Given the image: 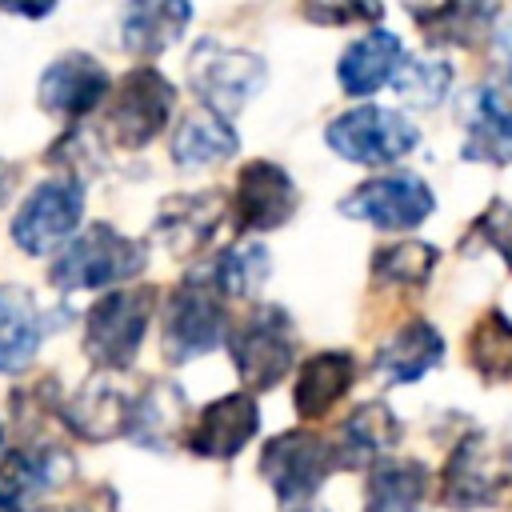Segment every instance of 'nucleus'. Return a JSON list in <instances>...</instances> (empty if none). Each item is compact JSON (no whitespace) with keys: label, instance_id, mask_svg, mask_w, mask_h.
Returning <instances> with one entry per match:
<instances>
[{"label":"nucleus","instance_id":"nucleus-2","mask_svg":"<svg viewBox=\"0 0 512 512\" xmlns=\"http://www.w3.org/2000/svg\"><path fill=\"white\" fill-rule=\"evenodd\" d=\"M156 304H160V292L148 284L108 288L84 316V356L100 372H124L144 344Z\"/></svg>","mask_w":512,"mask_h":512},{"label":"nucleus","instance_id":"nucleus-10","mask_svg":"<svg viewBox=\"0 0 512 512\" xmlns=\"http://www.w3.org/2000/svg\"><path fill=\"white\" fill-rule=\"evenodd\" d=\"M84 216V188L72 176H52L44 184H36L24 204L12 216V240L20 252L28 256H48L56 252Z\"/></svg>","mask_w":512,"mask_h":512},{"label":"nucleus","instance_id":"nucleus-14","mask_svg":"<svg viewBox=\"0 0 512 512\" xmlns=\"http://www.w3.org/2000/svg\"><path fill=\"white\" fill-rule=\"evenodd\" d=\"M224 212H228V196L220 188H204V192H176L168 196L160 208H156V224H152V236L180 260L196 256L212 236L216 228L224 224Z\"/></svg>","mask_w":512,"mask_h":512},{"label":"nucleus","instance_id":"nucleus-27","mask_svg":"<svg viewBox=\"0 0 512 512\" xmlns=\"http://www.w3.org/2000/svg\"><path fill=\"white\" fill-rule=\"evenodd\" d=\"M184 392L168 380H152L140 396H132V420H128V436L140 444H168L180 424H184Z\"/></svg>","mask_w":512,"mask_h":512},{"label":"nucleus","instance_id":"nucleus-4","mask_svg":"<svg viewBox=\"0 0 512 512\" xmlns=\"http://www.w3.org/2000/svg\"><path fill=\"white\" fill-rule=\"evenodd\" d=\"M224 344L236 364V376L252 392L276 388L296 360V328L280 304H256L248 316L228 324Z\"/></svg>","mask_w":512,"mask_h":512},{"label":"nucleus","instance_id":"nucleus-17","mask_svg":"<svg viewBox=\"0 0 512 512\" xmlns=\"http://www.w3.org/2000/svg\"><path fill=\"white\" fill-rule=\"evenodd\" d=\"M440 360H444V336H440L428 320L412 316V320H404V324L376 348L372 372H376L384 384H412V380H420L424 372H432Z\"/></svg>","mask_w":512,"mask_h":512},{"label":"nucleus","instance_id":"nucleus-1","mask_svg":"<svg viewBox=\"0 0 512 512\" xmlns=\"http://www.w3.org/2000/svg\"><path fill=\"white\" fill-rule=\"evenodd\" d=\"M144 264L148 248L140 240L116 232L112 224H92L64 244V252L48 268V280L60 292H100L140 276Z\"/></svg>","mask_w":512,"mask_h":512},{"label":"nucleus","instance_id":"nucleus-32","mask_svg":"<svg viewBox=\"0 0 512 512\" xmlns=\"http://www.w3.org/2000/svg\"><path fill=\"white\" fill-rule=\"evenodd\" d=\"M300 16L308 24H324V28L376 24L384 16V0H300Z\"/></svg>","mask_w":512,"mask_h":512},{"label":"nucleus","instance_id":"nucleus-12","mask_svg":"<svg viewBox=\"0 0 512 512\" xmlns=\"http://www.w3.org/2000/svg\"><path fill=\"white\" fill-rule=\"evenodd\" d=\"M296 184L276 160H248L232 188V220L240 232H272L296 212Z\"/></svg>","mask_w":512,"mask_h":512},{"label":"nucleus","instance_id":"nucleus-22","mask_svg":"<svg viewBox=\"0 0 512 512\" xmlns=\"http://www.w3.org/2000/svg\"><path fill=\"white\" fill-rule=\"evenodd\" d=\"M460 152L476 164H512V100L500 88H480L472 96Z\"/></svg>","mask_w":512,"mask_h":512},{"label":"nucleus","instance_id":"nucleus-31","mask_svg":"<svg viewBox=\"0 0 512 512\" xmlns=\"http://www.w3.org/2000/svg\"><path fill=\"white\" fill-rule=\"evenodd\" d=\"M448 84L452 68L444 60H400L392 72V88L416 108H436L448 96Z\"/></svg>","mask_w":512,"mask_h":512},{"label":"nucleus","instance_id":"nucleus-40","mask_svg":"<svg viewBox=\"0 0 512 512\" xmlns=\"http://www.w3.org/2000/svg\"><path fill=\"white\" fill-rule=\"evenodd\" d=\"M0 432H4V428H0Z\"/></svg>","mask_w":512,"mask_h":512},{"label":"nucleus","instance_id":"nucleus-7","mask_svg":"<svg viewBox=\"0 0 512 512\" xmlns=\"http://www.w3.org/2000/svg\"><path fill=\"white\" fill-rule=\"evenodd\" d=\"M104 136L116 148H144L152 144L172 108H176V88L156 72V68H132L128 76H120L116 88H108L104 96Z\"/></svg>","mask_w":512,"mask_h":512},{"label":"nucleus","instance_id":"nucleus-28","mask_svg":"<svg viewBox=\"0 0 512 512\" xmlns=\"http://www.w3.org/2000/svg\"><path fill=\"white\" fill-rule=\"evenodd\" d=\"M464 352H468V364L480 380H488V384L512 380V320L500 308H488L472 324Z\"/></svg>","mask_w":512,"mask_h":512},{"label":"nucleus","instance_id":"nucleus-37","mask_svg":"<svg viewBox=\"0 0 512 512\" xmlns=\"http://www.w3.org/2000/svg\"><path fill=\"white\" fill-rule=\"evenodd\" d=\"M504 52H508V64H512V24H508V32H504Z\"/></svg>","mask_w":512,"mask_h":512},{"label":"nucleus","instance_id":"nucleus-34","mask_svg":"<svg viewBox=\"0 0 512 512\" xmlns=\"http://www.w3.org/2000/svg\"><path fill=\"white\" fill-rule=\"evenodd\" d=\"M0 8L12 16H24V20H40L56 8V0H0Z\"/></svg>","mask_w":512,"mask_h":512},{"label":"nucleus","instance_id":"nucleus-39","mask_svg":"<svg viewBox=\"0 0 512 512\" xmlns=\"http://www.w3.org/2000/svg\"><path fill=\"white\" fill-rule=\"evenodd\" d=\"M300 512H324V508H300Z\"/></svg>","mask_w":512,"mask_h":512},{"label":"nucleus","instance_id":"nucleus-18","mask_svg":"<svg viewBox=\"0 0 512 512\" xmlns=\"http://www.w3.org/2000/svg\"><path fill=\"white\" fill-rule=\"evenodd\" d=\"M396 440H400V420L384 400L360 404L332 432L340 468H372L376 460H384L396 448Z\"/></svg>","mask_w":512,"mask_h":512},{"label":"nucleus","instance_id":"nucleus-24","mask_svg":"<svg viewBox=\"0 0 512 512\" xmlns=\"http://www.w3.org/2000/svg\"><path fill=\"white\" fill-rule=\"evenodd\" d=\"M240 148V136L232 124L208 108L184 112L176 132H172V160L176 168H212L220 160H232Z\"/></svg>","mask_w":512,"mask_h":512},{"label":"nucleus","instance_id":"nucleus-19","mask_svg":"<svg viewBox=\"0 0 512 512\" xmlns=\"http://www.w3.org/2000/svg\"><path fill=\"white\" fill-rule=\"evenodd\" d=\"M356 380V356L352 352H340V348H328V352H316L300 364L296 372V384H292V404H296V416L300 420H320L328 416L352 388Z\"/></svg>","mask_w":512,"mask_h":512},{"label":"nucleus","instance_id":"nucleus-16","mask_svg":"<svg viewBox=\"0 0 512 512\" xmlns=\"http://www.w3.org/2000/svg\"><path fill=\"white\" fill-rule=\"evenodd\" d=\"M64 424L88 440V444H104L116 436H128V420H132V392H124L112 372L92 376L88 384H80V392L64 404Z\"/></svg>","mask_w":512,"mask_h":512},{"label":"nucleus","instance_id":"nucleus-35","mask_svg":"<svg viewBox=\"0 0 512 512\" xmlns=\"http://www.w3.org/2000/svg\"><path fill=\"white\" fill-rule=\"evenodd\" d=\"M8 184H12V172H8V164H0V204L8 196Z\"/></svg>","mask_w":512,"mask_h":512},{"label":"nucleus","instance_id":"nucleus-25","mask_svg":"<svg viewBox=\"0 0 512 512\" xmlns=\"http://www.w3.org/2000/svg\"><path fill=\"white\" fill-rule=\"evenodd\" d=\"M40 316L28 288L4 284L0 288V372H20L40 352Z\"/></svg>","mask_w":512,"mask_h":512},{"label":"nucleus","instance_id":"nucleus-11","mask_svg":"<svg viewBox=\"0 0 512 512\" xmlns=\"http://www.w3.org/2000/svg\"><path fill=\"white\" fill-rule=\"evenodd\" d=\"M436 208L432 188L412 176V172H388V176H372L364 184H356L344 200L340 212L352 220H364L380 232H408L416 224H424Z\"/></svg>","mask_w":512,"mask_h":512},{"label":"nucleus","instance_id":"nucleus-23","mask_svg":"<svg viewBox=\"0 0 512 512\" xmlns=\"http://www.w3.org/2000/svg\"><path fill=\"white\" fill-rule=\"evenodd\" d=\"M400 60H404L400 36L384 32V28H372L368 36H360L356 44L344 48V56L336 64V80L348 96H372L376 88H384L392 80Z\"/></svg>","mask_w":512,"mask_h":512},{"label":"nucleus","instance_id":"nucleus-9","mask_svg":"<svg viewBox=\"0 0 512 512\" xmlns=\"http://www.w3.org/2000/svg\"><path fill=\"white\" fill-rule=\"evenodd\" d=\"M324 140L336 156H344L348 164H364V168H380V164H396L404 160L416 144L420 132L404 112L392 108H376V104H360L340 112L328 128Z\"/></svg>","mask_w":512,"mask_h":512},{"label":"nucleus","instance_id":"nucleus-33","mask_svg":"<svg viewBox=\"0 0 512 512\" xmlns=\"http://www.w3.org/2000/svg\"><path fill=\"white\" fill-rule=\"evenodd\" d=\"M472 236L484 240L488 248H496L504 256V264L512 268V200H492L476 224H472Z\"/></svg>","mask_w":512,"mask_h":512},{"label":"nucleus","instance_id":"nucleus-36","mask_svg":"<svg viewBox=\"0 0 512 512\" xmlns=\"http://www.w3.org/2000/svg\"><path fill=\"white\" fill-rule=\"evenodd\" d=\"M0 512H20V504H16L12 496H4V492H0Z\"/></svg>","mask_w":512,"mask_h":512},{"label":"nucleus","instance_id":"nucleus-8","mask_svg":"<svg viewBox=\"0 0 512 512\" xmlns=\"http://www.w3.org/2000/svg\"><path fill=\"white\" fill-rule=\"evenodd\" d=\"M332 472H340L336 444H332V436H320L312 428L280 432L260 452V476L272 484V492L284 508L304 504Z\"/></svg>","mask_w":512,"mask_h":512},{"label":"nucleus","instance_id":"nucleus-38","mask_svg":"<svg viewBox=\"0 0 512 512\" xmlns=\"http://www.w3.org/2000/svg\"><path fill=\"white\" fill-rule=\"evenodd\" d=\"M500 504H508V508H512V488H508V496H504V500H500Z\"/></svg>","mask_w":512,"mask_h":512},{"label":"nucleus","instance_id":"nucleus-29","mask_svg":"<svg viewBox=\"0 0 512 512\" xmlns=\"http://www.w3.org/2000/svg\"><path fill=\"white\" fill-rule=\"evenodd\" d=\"M272 272V256L260 240H236L228 252H220L216 268H212V284L220 288L224 300H248L264 288Z\"/></svg>","mask_w":512,"mask_h":512},{"label":"nucleus","instance_id":"nucleus-6","mask_svg":"<svg viewBox=\"0 0 512 512\" xmlns=\"http://www.w3.org/2000/svg\"><path fill=\"white\" fill-rule=\"evenodd\" d=\"M268 80L264 56L248 48H228L216 40H200L188 56V84L200 96V108L232 120Z\"/></svg>","mask_w":512,"mask_h":512},{"label":"nucleus","instance_id":"nucleus-15","mask_svg":"<svg viewBox=\"0 0 512 512\" xmlns=\"http://www.w3.org/2000/svg\"><path fill=\"white\" fill-rule=\"evenodd\" d=\"M108 72L96 56L84 52H68L60 60H52L40 76V108L52 116H88L92 108L104 104L108 96Z\"/></svg>","mask_w":512,"mask_h":512},{"label":"nucleus","instance_id":"nucleus-26","mask_svg":"<svg viewBox=\"0 0 512 512\" xmlns=\"http://www.w3.org/2000/svg\"><path fill=\"white\" fill-rule=\"evenodd\" d=\"M412 20L448 44H476L496 12V0H404Z\"/></svg>","mask_w":512,"mask_h":512},{"label":"nucleus","instance_id":"nucleus-13","mask_svg":"<svg viewBox=\"0 0 512 512\" xmlns=\"http://www.w3.org/2000/svg\"><path fill=\"white\" fill-rule=\"evenodd\" d=\"M260 432V408L252 392H228L196 412L184 428V448L204 460H232Z\"/></svg>","mask_w":512,"mask_h":512},{"label":"nucleus","instance_id":"nucleus-41","mask_svg":"<svg viewBox=\"0 0 512 512\" xmlns=\"http://www.w3.org/2000/svg\"><path fill=\"white\" fill-rule=\"evenodd\" d=\"M56 512H60V508H56Z\"/></svg>","mask_w":512,"mask_h":512},{"label":"nucleus","instance_id":"nucleus-3","mask_svg":"<svg viewBox=\"0 0 512 512\" xmlns=\"http://www.w3.org/2000/svg\"><path fill=\"white\" fill-rule=\"evenodd\" d=\"M512 488V440L496 432H468L440 468V500L456 512L500 504Z\"/></svg>","mask_w":512,"mask_h":512},{"label":"nucleus","instance_id":"nucleus-20","mask_svg":"<svg viewBox=\"0 0 512 512\" xmlns=\"http://www.w3.org/2000/svg\"><path fill=\"white\" fill-rule=\"evenodd\" d=\"M432 472L420 460L384 456L368 468L364 512H428Z\"/></svg>","mask_w":512,"mask_h":512},{"label":"nucleus","instance_id":"nucleus-30","mask_svg":"<svg viewBox=\"0 0 512 512\" xmlns=\"http://www.w3.org/2000/svg\"><path fill=\"white\" fill-rule=\"evenodd\" d=\"M440 252L432 244H420V240H400V244H388V248H376L372 252V284H384V288H424L432 268H436Z\"/></svg>","mask_w":512,"mask_h":512},{"label":"nucleus","instance_id":"nucleus-5","mask_svg":"<svg viewBox=\"0 0 512 512\" xmlns=\"http://www.w3.org/2000/svg\"><path fill=\"white\" fill-rule=\"evenodd\" d=\"M160 320H164L160 324V348H164L168 364H184V360L212 352L216 344H224V332H228L224 296L212 284V276L180 280L168 292Z\"/></svg>","mask_w":512,"mask_h":512},{"label":"nucleus","instance_id":"nucleus-21","mask_svg":"<svg viewBox=\"0 0 512 512\" xmlns=\"http://www.w3.org/2000/svg\"><path fill=\"white\" fill-rule=\"evenodd\" d=\"M192 20L188 0H128L120 20V40L132 56H160L168 52Z\"/></svg>","mask_w":512,"mask_h":512}]
</instances>
